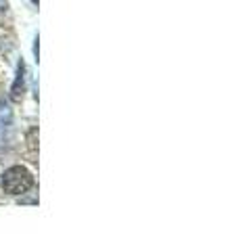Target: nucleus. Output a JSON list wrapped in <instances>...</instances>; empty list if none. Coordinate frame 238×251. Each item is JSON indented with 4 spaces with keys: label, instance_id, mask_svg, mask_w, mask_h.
Returning <instances> with one entry per match:
<instances>
[{
    "label": "nucleus",
    "instance_id": "nucleus-1",
    "mask_svg": "<svg viewBox=\"0 0 238 251\" xmlns=\"http://www.w3.org/2000/svg\"><path fill=\"white\" fill-rule=\"evenodd\" d=\"M31 184H34V178L31 174L21 168V166H13L4 172V178H2V186L9 195H23L25 191H29Z\"/></svg>",
    "mask_w": 238,
    "mask_h": 251
}]
</instances>
